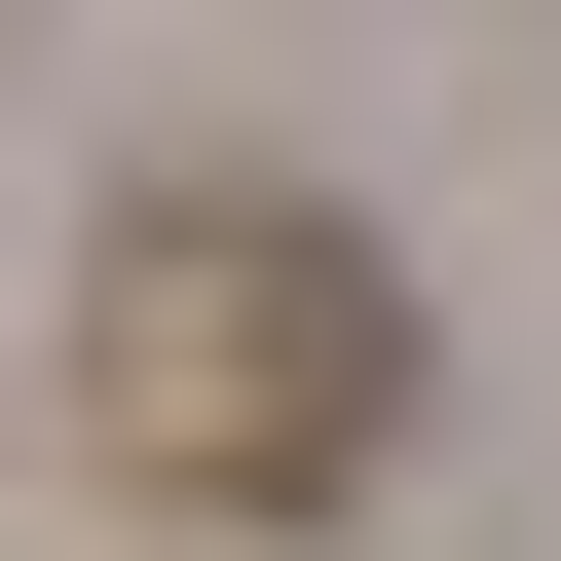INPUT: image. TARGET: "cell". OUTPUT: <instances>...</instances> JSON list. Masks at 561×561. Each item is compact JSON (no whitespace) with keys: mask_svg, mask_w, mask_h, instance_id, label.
<instances>
[{"mask_svg":"<svg viewBox=\"0 0 561 561\" xmlns=\"http://www.w3.org/2000/svg\"><path fill=\"white\" fill-rule=\"evenodd\" d=\"M76 412H113L187 524H337V486L412 449V262H375L337 187H150V225L76 262Z\"/></svg>","mask_w":561,"mask_h":561,"instance_id":"obj_1","label":"cell"}]
</instances>
